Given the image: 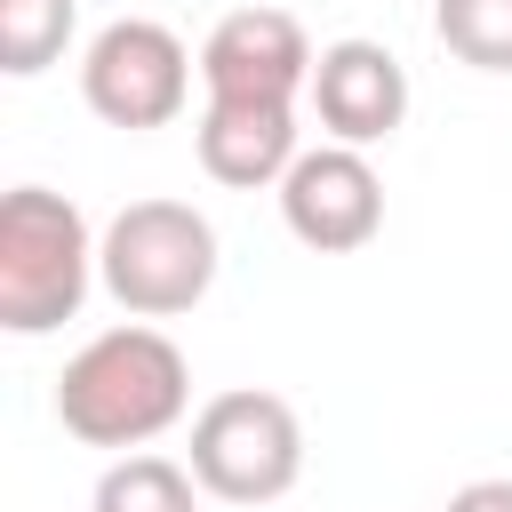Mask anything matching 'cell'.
<instances>
[{
    "label": "cell",
    "mask_w": 512,
    "mask_h": 512,
    "mask_svg": "<svg viewBox=\"0 0 512 512\" xmlns=\"http://www.w3.org/2000/svg\"><path fill=\"white\" fill-rule=\"evenodd\" d=\"M184 408H192V368H184V352H176L160 328H144V320L88 336V344L64 360V376H56V424H64L80 448H144V440H160Z\"/></svg>",
    "instance_id": "1"
},
{
    "label": "cell",
    "mask_w": 512,
    "mask_h": 512,
    "mask_svg": "<svg viewBox=\"0 0 512 512\" xmlns=\"http://www.w3.org/2000/svg\"><path fill=\"white\" fill-rule=\"evenodd\" d=\"M88 280H96L88 216L48 184H16L0 200V328L8 336L64 328L88 304Z\"/></svg>",
    "instance_id": "2"
},
{
    "label": "cell",
    "mask_w": 512,
    "mask_h": 512,
    "mask_svg": "<svg viewBox=\"0 0 512 512\" xmlns=\"http://www.w3.org/2000/svg\"><path fill=\"white\" fill-rule=\"evenodd\" d=\"M96 280L128 320H176L216 288V224L192 200H128L96 240Z\"/></svg>",
    "instance_id": "3"
},
{
    "label": "cell",
    "mask_w": 512,
    "mask_h": 512,
    "mask_svg": "<svg viewBox=\"0 0 512 512\" xmlns=\"http://www.w3.org/2000/svg\"><path fill=\"white\" fill-rule=\"evenodd\" d=\"M304 472V424L280 392H216L192 416V480L224 504H272Z\"/></svg>",
    "instance_id": "4"
},
{
    "label": "cell",
    "mask_w": 512,
    "mask_h": 512,
    "mask_svg": "<svg viewBox=\"0 0 512 512\" xmlns=\"http://www.w3.org/2000/svg\"><path fill=\"white\" fill-rule=\"evenodd\" d=\"M80 96H88V112H96L104 128H128V136L168 128V120L184 112V96H192V56H184V40H176L168 24L120 16V24H104V32L88 40V56H80Z\"/></svg>",
    "instance_id": "5"
},
{
    "label": "cell",
    "mask_w": 512,
    "mask_h": 512,
    "mask_svg": "<svg viewBox=\"0 0 512 512\" xmlns=\"http://www.w3.org/2000/svg\"><path fill=\"white\" fill-rule=\"evenodd\" d=\"M280 216H288V232H296L304 248L352 256V248H368L376 224H384V184H376V168H368L360 144H312V152H296V168L280 176Z\"/></svg>",
    "instance_id": "6"
},
{
    "label": "cell",
    "mask_w": 512,
    "mask_h": 512,
    "mask_svg": "<svg viewBox=\"0 0 512 512\" xmlns=\"http://www.w3.org/2000/svg\"><path fill=\"white\" fill-rule=\"evenodd\" d=\"M312 120L328 128V144H384L400 120H408V72L384 40H328L312 56Z\"/></svg>",
    "instance_id": "7"
},
{
    "label": "cell",
    "mask_w": 512,
    "mask_h": 512,
    "mask_svg": "<svg viewBox=\"0 0 512 512\" xmlns=\"http://www.w3.org/2000/svg\"><path fill=\"white\" fill-rule=\"evenodd\" d=\"M200 80L208 96H304L312 40L288 8H232L200 40Z\"/></svg>",
    "instance_id": "8"
},
{
    "label": "cell",
    "mask_w": 512,
    "mask_h": 512,
    "mask_svg": "<svg viewBox=\"0 0 512 512\" xmlns=\"http://www.w3.org/2000/svg\"><path fill=\"white\" fill-rule=\"evenodd\" d=\"M200 168L232 192H256V184H280L296 168V96H208L200 128Z\"/></svg>",
    "instance_id": "9"
},
{
    "label": "cell",
    "mask_w": 512,
    "mask_h": 512,
    "mask_svg": "<svg viewBox=\"0 0 512 512\" xmlns=\"http://www.w3.org/2000/svg\"><path fill=\"white\" fill-rule=\"evenodd\" d=\"M72 24H80V0H0V72L16 80L48 72L72 48Z\"/></svg>",
    "instance_id": "10"
},
{
    "label": "cell",
    "mask_w": 512,
    "mask_h": 512,
    "mask_svg": "<svg viewBox=\"0 0 512 512\" xmlns=\"http://www.w3.org/2000/svg\"><path fill=\"white\" fill-rule=\"evenodd\" d=\"M192 472L184 464H168V456H112L104 464V480H96V496H88V512H192Z\"/></svg>",
    "instance_id": "11"
},
{
    "label": "cell",
    "mask_w": 512,
    "mask_h": 512,
    "mask_svg": "<svg viewBox=\"0 0 512 512\" xmlns=\"http://www.w3.org/2000/svg\"><path fill=\"white\" fill-rule=\"evenodd\" d=\"M432 32L472 72H512V0H432Z\"/></svg>",
    "instance_id": "12"
},
{
    "label": "cell",
    "mask_w": 512,
    "mask_h": 512,
    "mask_svg": "<svg viewBox=\"0 0 512 512\" xmlns=\"http://www.w3.org/2000/svg\"><path fill=\"white\" fill-rule=\"evenodd\" d=\"M448 512H512V480H464L448 496Z\"/></svg>",
    "instance_id": "13"
}]
</instances>
